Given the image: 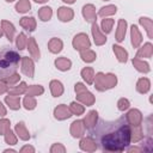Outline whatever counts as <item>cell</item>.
I'll use <instances>...</instances> for the list:
<instances>
[{
	"mask_svg": "<svg viewBox=\"0 0 153 153\" xmlns=\"http://www.w3.org/2000/svg\"><path fill=\"white\" fill-rule=\"evenodd\" d=\"M130 126L126 117H122L116 121H100L92 131V136L102 151L122 152L130 143Z\"/></svg>",
	"mask_w": 153,
	"mask_h": 153,
	"instance_id": "cell-1",
	"label": "cell"
},
{
	"mask_svg": "<svg viewBox=\"0 0 153 153\" xmlns=\"http://www.w3.org/2000/svg\"><path fill=\"white\" fill-rule=\"evenodd\" d=\"M19 61H20V56L14 49L10 47L0 48V80L1 81L17 72Z\"/></svg>",
	"mask_w": 153,
	"mask_h": 153,
	"instance_id": "cell-2",
	"label": "cell"
},
{
	"mask_svg": "<svg viewBox=\"0 0 153 153\" xmlns=\"http://www.w3.org/2000/svg\"><path fill=\"white\" fill-rule=\"evenodd\" d=\"M94 78H96V88L99 90V91H104V90L111 88L117 82V78L114 74L98 73L97 75H94Z\"/></svg>",
	"mask_w": 153,
	"mask_h": 153,
	"instance_id": "cell-3",
	"label": "cell"
},
{
	"mask_svg": "<svg viewBox=\"0 0 153 153\" xmlns=\"http://www.w3.org/2000/svg\"><path fill=\"white\" fill-rule=\"evenodd\" d=\"M90 39H88V37H87V35H85V33H79V35H76L75 37H74V39H73V47H74V49H76V50H85V49H88L90 48Z\"/></svg>",
	"mask_w": 153,
	"mask_h": 153,
	"instance_id": "cell-4",
	"label": "cell"
},
{
	"mask_svg": "<svg viewBox=\"0 0 153 153\" xmlns=\"http://www.w3.org/2000/svg\"><path fill=\"white\" fill-rule=\"evenodd\" d=\"M126 120L128 122L129 126H140L141 124V121H142V115L139 110L134 109V110H130L127 116H126Z\"/></svg>",
	"mask_w": 153,
	"mask_h": 153,
	"instance_id": "cell-5",
	"label": "cell"
},
{
	"mask_svg": "<svg viewBox=\"0 0 153 153\" xmlns=\"http://www.w3.org/2000/svg\"><path fill=\"white\" fill-rule=\"evenodd\" d=\"M54 115L57 120H66L68 117L72 116V112L69 110V108H67V105L65 104H60L55 110H54Z\"/></svg>",
	"mask_w": 153,
	"mask_h": 153,
	"instance_id": "cell-6",
	"label": "cell"
},
{
	"mask_svg": "<svg viewBox=\"0 0 153 153\" xmlns=\"http://www.w3.org/2000/svg\"><path fill=\"white\" fill-rule=\"evenodd\" d=\"M92 35H93V38H94V43L97 45H102L106 42V37L100 32L97 23H92Z\"/></svg>",
	"mask_w": 153,
	"mask_h": 153,
	"instance_id": "cell-7",
	"label": "cell"
},
{
	"mask_svg": "<svg viewBox=\"0 0 153 153\" xmlns=\"http://www.w3.org/2000/svg\"><path fill=\"white\" fill-rule=\"evenodd\" d=\"M82 16L86 22L94 23L96 22V10L93 5H85L82 7Z\"/></svg>",
	"mask_w": 153,
	"mask_h": 153,
	"instance_id": "cell-8",
	"label": "cell"
},
{
	"mask_svg": "<svg viewBox=\"0 0 153 153\" xmlns=\"http://www.w3.org/2000/svg\"><path fill=\"white\" fill-rule=\"evenodd\" d=\"M22 71L25 75L32 78L33 76V62L29 57H23L22 61Z\"/></svg>",
	"mask_w": 153,
	"mask_h": 153,
	"instance_id": "cell-9",
	"label": "cell"
},
{
	"mask_svg": "<svg viewBox=\"0 0 153 153\" xmlns=\"http://www.w3.org/2000/svg\"><path fill=\"white\" fill-rule=\"evenodd\" d=\"M76 98H78V100L79 102H81L82 104H85V105H92L93 103H94V97H93V94L92 93H90L87 90H85V91H82V92H80V93H76Z\"/></svg>",
	"mask_w": 153,
	"mask_h": 153,
	"instance_id": "cell-10",
	"label": "cell"
},
{
	"mask_svg": "<svg viewBox=\"0 0 153 153\" xmlns=\"http://www.w3.org/2000/svg\"><path fill=\"white\" fill-rule=\"evenodd\" d=\"M1 27H2V31H4V33L6 35L7 39H8L10 42H12V41H13L14 32H16L13 24L10 23V22H7V20H2V22H1Z\"/></svg>",
	"mask_w": 153,
	"mask_h": 153,
	"instance_id": "cell-11",
	"label": "cell"
},
{
	"mask_svg": "<svg viewBox=\"0 0 153 153\" xmlns=\"http://www.w3.org/2000/svg\"><path fill=\"white\" fill-rule=\"evenodd\" d=\"M84 130H85V126L82 121H74L72 123L71 127V133L74 137H80L84 135Z\"/></svg>",
	"mask_w": 153,
	"mask_h": 153,
	"instance_id": "cell-12",
	"label": "cell"
},
{
	"mask_svg": "<svg viewBox=\"0 0 153 153\" xmlns=\"http://www.w3.org/2000/svg\"><path fill=\"white\" fill-rule=\"evenodd\" d=\"M73 16H74L73 11L68 7H60L57 11V17L61 22H69V20H72Z\"/></svg>",
	"mask_w": 153,
	"mask_h": 153,
	"instance_id": "cell-13",
	"label": "cell"
},
{
	"mask_svg": "<svg viewBox=\"0 0 153 153\" xmlns=\"http://www.w3.org/2000/svg\"><path fill=\"white\" fill-rule=\"evenodd\" d=\"M97 116H98V114H97V111H94V110L90 111V112L86 115V117H85V120H84V126H85L86 129H92V128L96 126Z\"/></svg>",
	"mask_w": 153,
	"mask_h": 153,
	"instance_id": "cell-14",
	"label": "cell"
},
{
	"mask_svg": "<svg viewBox=\"0 0 153 153\" xmlns=\"http://www.w3.org/2000/svg\"><path fill=\"white\" fill-rule=\"evenodd\" d=\"M80 148L84 149V151H87V152H92L97 148V145H96V141L92 137H85L80 142Z\"/></svg>",
	"mask_w": 153,
	"mask_h": 153,
	"instance_id": "cell-15",
	"label": "cell"
},
{
	"mask_svg": "<svg viewBox=\"0 0 153 153\" xmlns=\"http://www.w3.org/2000/svg\"><path fill=\"white\" fill-rule=\"evenodd\" d=\"M5 102L7 103V105L13 109V110H18L20 108V99L18 96H14V94H8L6 98H5Z\"/></svg>",
	"mask_w": 153,
	"mask_h": 153,
	"instance_id": "cell-16",
	"label": "cell"
},
{
	"mask_svg": "<svg viewBox=\"0 0 153 153\" xmlns=\"http://www.w3.org/2000/svg\"><path fill=\"white\" fill-rule=\"evenodd\" d=\"M27 47H29L27 49H29V51H30L31 56H32L35 60H38V59H39V56H41V54H39V50H38V48H37L36 41H35L32 37L27 39Z\"/></svg>",
	"mask_w": 153,
	"mask_h": 153,
	"instance_id": "cell-17",
	"label": "cell"
},
{
	"mask_svg": "<svg viewBox=\"0 0 153 153\" xmlns=\"http://www.w3.org/2000/svg\"><path fill=\"white\" fill-rule=\"evenodd\" d=\"M112 48H114V53L117 56V60L120 62H126L128 60V53H127V50H124V48L116 45V44H114Z\"/></svg>",
	"mask_w": 153,
	"mask_h": 153,
	"instance_id": "cell-18",
	"label": "cell"
},
{
	"mask_svg": "<svg viewBox=\"0 0 153 153\" xmlns=\"http://www.w3.org/2000/svg\"><path fill=\"white\" fill-rule=\"evenodd\" d=\"M126 27H127V22L124 19H121L118 22V27H117V31H116V39H117V42H122L124 39Z\"/></svg>",
	"mask_w": 153,
	"mask_h": 153,
	"instance_id": "cell-19",
	"label": "cell"
},
{
	"mask_svg": "<svg viewBox=\"0 0 153 153\" xmlns=\"http://www.w3.org/2000/svg\"><path fill=\"white\" fill-rule=\"evenodd\" d=\"M141 41H142L141 32L139 31V29H137L136 25H133V26H131V44H133L135 48H137L139 44L141 43Z\"/></svg>",
	"mask_w": 153,
	"mask_h": 153,
	"instance_id": "cell-20",
	"label": "cell"
},
{
	"mask_svg": "<svg viewBox=\"0 0 153 153\" xmlns=\"http://www.w3.org/2000/svg\"><path fill=\"white\" fill-rule=\"evenodd\" d=\"M20 25L29 31H33L36 27V20L32 17H24L20 19Z\"/></svg>",
	"mask_w": 153,
	"mask_h": 153,
	"instance_id": "cell-21",
	"label": "cell"
},
{
	"mask_svg": "<svg viewBox=\"0 0 153 153\" xmlns=\"http://www.w3.org/2000/svg\"><path fill=\"white\" fill-rule=\"evenodd\" d=\"M55 66L60 71H68L72 66V62L67 57H59V59L55 60Z\"/></svg>",
	"mask_w": 153,
	"mask_h": 153,
	"instance_id": "cell-22",
	"label": "cell"
},
{
	"mask_svg": "<svg viewBox=\"0 0 153 153\" xmlns=\"http://www.w3.org/2000/svg\"><path fill=\"white\" fill-rule=\"evenodd\" d=\"M48 47H49V50L51 53H54V54L60 53L62 50V41L59 38H51L48 43Z\"/></svg>",
	"mask_w": 153,
	"mask_h": 153,
	"instance_id": "cell-23",
	"label": "cell"
},
{
	"mask_svg": "<svg viewBox=\"0 0 153 153\" xmlns=\"http://www.w3.org/2000/svg\"><path fill=\"white\" fill-rule=\"evenodd\" d=\"M50 91H51L54 97H60L63 93V86H62V84L60 81L53 80L50 82Z\"/></svg>",
	"mask_w": 153,
	"mask_h": 153,
	"instance_id": "cell-24",
	"label": "cell"
},
{
	"mask_svg": "<svg viewBox=\"0 0 153 153\" xmlns=\"http://www.w3.org/2000/svg\"><path fill=\"white\" fill-rule=\"evenodd\" d=\"M152 51H153L152 44L151 43H146L142 48H140V50L136 54V57L137 59H140V57H151L152 56Z\"/></svg>",
	"mask_w": 153,
	"mask_h": 153,
	"instance_id": "cell-25",
	"label": "cell"
},
{
	"mask_svg": "<svg viewBox=\"0 0 153 153\" xmlns=\"http://www.w3.org/2000/svg\"><path fill=\"white\" fill-rule=\"evenodd\" d=\"M81 76L87 84L91 85V84H93V80H94V72L91 67H86L81 71Z\"/></svg>",
	"mask_w": 153,
	"mask_h": 153,
	"instance_id": "cell-26",
	"label": "cell"
},
{
	"mask_svg": "<svg viewBox=\"0 0 153 153\" xmlns=\"http://www.w3.org/2000/svg\"><path fill=\"white\" fill-rule=\"evenodd\" d=\"M149 80L147 78H141L139 81H137V85H136V88L140 93H146L148 90H149Z\"/></svg>",
	"mask_w": 153,
	"mask_h": 153,
	"instance_id": "cell-27",
	"label": "cell"
},
{
	"mask_svg": "<svg viewBox=\"0 0 153 153\" xmlns=\"http://www.w3.org/2000/svg\"><path fill=\"white\" fill-rule=\"evenodd\" d=\"M26 94L27 96H31V97H33V96H39V94H42L43 92H44V90H43V87L41 86V85H32V86H29V87H26Z\"/></svg>",
	"mask_w": 153,
	"mask_h": 153,
	"instance_id": "cell-28",
	"label": "cell"
},
{
	"mask_svg": "<svg viewBox=\"0 0 153 153\" xmlns=\"http://www.w3.org/2000/svg\"><path fill=\"white\" fill-rule=\"evenodd\" d=\"M16 131H17V134L19 135V137H20L22 140H27V139L30 137L29 131L26 130V128H25V126H24L23 122L18 123V124L16 126Z\"/></svg>",
	"mask_w": 153,
	"mask_h": 153,
	"instance_id": "cell-29",
	"label": "cell"
},
{
	"mask_svg": "<svg viewBox=\"0 0 153 153\" xmlns=\"http://www.w3.org/2000/svg\"><path fill=\"white\" fill-rule=\"evenodd\" d=\"M51 16H53V11H51L50 7H42V8L38 11V17H39V19L43 20V22L49 20V19L51 18Z\"/></svg>",
	"mask_w": 153,
	"mask_h": 153,
	"instance_id": "cell-30",
	"label": "cell"
},
{
	"mask_svg": "<svg viewBox=\"0 0 153 153\" xmlns=\"http://www.w3.org/2000/svg\"><path fill=\"white\" fill-rule=\"evenodd\" d=\"M80 56H81L82 61H85V62H92V61L96 60V53L92 51V50H90V49L81 50Z\"/></svg>",
	"mask_w": 153,
	"mask_h": 153,
	"instance_id": "cell-31",
	"label": "cell"
},
{
	"mask_svg": "<svg viewBox=\"0 0 153 153\" xmlns=\"http://www.w3.org/2000/svg\"><path fill=\"white\" fill-rule=\"evenodd\" d=\"M30 7H31V5H30L29 0H19V2H17V5H16V10L19 13L27 12L30 10Z\"/></svg>",
	"mask_w": 153,
	"mask_h": 153,
	"instance_id": "cell-32",
	"label": "cell"
},
{
	"mask_svg": "<svg viewBox=\"0 0 153 153\" xmlns=\"http://www.w3.org/2000/svg\"><path fill=\"white\" fill-rule=\"evenodd\" d=\"M116 11H117V7L115 5H108L105 7H102L98 14L100 17H105V16H111V14L116 13Z\"/></svg>",
	"mask_w": 153,
	"mask_h": 153,
	"instance_id": "cell-33",
	"label": "cell"
},
{
	"mask_svg": "<svg viewBox=\"0 0 153 153\" xmlns=\"http://www.w3.org/2000/svg\"><path fill=\"white\" fill-rule=\"evenodd\" d=\"M133 65H134V67H136V69L140 71V72H145V73L149 72V66H148V63H146V62H143V61H140L137 57L133 60Z\"/></svg>",
	"mask_w": 153,
	"mask_h": 153,
	"instance_id": "cell-34",
	"label": "cell"
},
{
	"mask_svg": "<svg viewBox=\"0 0 153 153\" xmlns=\"http://www.w3.org/2000/svg\"><path fill=\"white\" fill-rule=\"evenodd\" d=\"M26 84L23 81V82H20L19 85H17V86H13V87H11L8 91H10V93L11 94H14V96H19V94H22V93H24L25 91H26Z\"/></svg>",
	"mask_w": 153,
	"mask_h": 153,
	"instance_id": "cell-35",
	"label": "cell"
},
{
	"mask_svg": "<svg viewBox=\"0 0 153 153\" xmlns=\"http://www.w3.org/2000/svg\"><path fill=\"white\" fill-rule=\"evenodd\" d=\"M140 24H141L142 26H145L148 37L152 38V20H151L149 18H143V17H141V18H140Z\"/></svg>",
	"mask_w": 153,
	"mask_h": 153,
	"instance_id": "cell-36",
	"label": "cell"
},
{
	"mask_svg": "<svg viewBox=\"0 0 153 153\" xmlns=\"http://www.w3.org/2000/svg\"><path fill=\"white\" fill-rule=\"evenodd\" d=\"M112 25H114V19H103L102 22V30L105 32V33H109L111 32V29H112Z\"/></svg>",
	"mask_w": 153,
	"mask_h": 153,
	"instance_id": "cell-37",
	"label": "cell"
},
{
	"mask_svg": "<svg viewBox=\"0 0 153 153\" xmlns=\"http://www.w3.org/2000/svg\"><path fill=\"white\" fill-rule=\"evenodd\" d=\"M27 44V38L24 33H19L18 37H17V47L19 50H23L25 49V45Z\"/></svg>",
	"mask_w": 153,
	"mask_h": 153,
	"instance_id": "cell-38",
	"label": "cell"
},
{
	"mask_svg": "<svg viewBox=\"0 0 153 153\" xmlns=\"http://www.w3.org/2000/svg\"><path fill=\"white\" fill-rule=\"evenodd\" d=\"M24 106H25V109H27V110L35 109V106H36V100H35V98L31 97V96H26V97L24 98Z\"/></svg>",
	"mask_w": 153,
	"mask_h": 153,
	"instance_id": "cell-39",
	"label": "cell"
},
{
	"mask_svg": "<svg viewBox=\"0 0 153 153\" xmlns=\"http://www.w3.org/2000/svg\"><path fill=\"white\" fill-rule=\"evenodd\" d=\"M69 110H71V112H72L73 115H81L85 109H84L82 105H80V104H78V103H75V102H73V103L71 104Z\"/></svg>",
	"mask_w": 153,
	"mask_h": 153,
	"instance_id": "cell-40",
	"label": "cell"
},
{
	"mask_svg": "<svg viewBox=\"0 0 153 153\" xmlns=\"http://www.w3.org/2000/svg\"><path fill=\"white\" fill-rule=\"evenodd\" d=\"M5 141H6L8 145H14V143L17 142V139H16V136L13 135V133H12L11 129H8V130L5 133Z\"/></svg>",
	"mask_w": 153,
	"mask_h": 153,
	"instance_id": "cell-41",
	"label": "cell"
},
{
	"mask_svg": "<svg viewBox=\"0 0 153 153\" xmlns=\"http://www.w3.org/2000/svg\"><path fill=\"white\" fill-rule=\"evenodd\" d=\"M19 79H20V76L17 74V73H14V74H12V75H10L8 78H6L5 80H2L6 85H14L17 81H19Z\"/></svg>",
	"mask_w": 153,
	"mask_h": 153,
	"instance_id": "cell-42",
	"label": "cell"
},
{
	"mask_svg": "<svg viewBox=\"0 0 153 153\" xmlns=\"http://www.w3.org/2000/svg\"><path fill=\"white\" fill-rule=\"evenodd\" d=\"M10 129L8 120H0V135H5V133Z\"/></svg>",
	"mask_w": 153,
	"mask_h": 153,
	"instance_id": "cell-43",
	"label": "cell"
},
{
	"mask_svg": "<svg viewBox=\"0 0 153 153\" xmlns=\"http://www.w3.org/2000/svg\"><path fill=\"white\" fill-rule=\"evenodd\" d=\"M117 105H118V109H120L121 111H124V110H127V109L129 108V100L122 98V99L118 100V104H117Z\"/></svg>",
	"mask_w": 153,
	"mask_h": 153,
	"instance_id": "cell-44",
	"label": "cell"
},
{
	"mask_svg": "<svg viewBox=\"0 0 153 153\" xmlns=\"http://www.w3.org/2000/svg\"><path fill=\"white\" fill-rule=\"evenodd\" d=\"M85 90H87V88H86V86H84L82 84H80V82L75 84V92H76V93H80V92H82V91H85Z\"/></svg>",
	"mask_w": 153,
	"mask_h": 153,
	"instance_id": "cell-45",
	"label": "cell"
},
{
	"mask_svg": "<svg viewBox=\"0 0 153 153\" xmlns=\"http://www.w3.org/2000/svg\"><path fill=\"white\" fill-rule=\"evenodd\" d=\"M51 152H56V151H61V152H65V147H62L61 145H54L50 149Z\"/></svg>",
	"mask_w": 153,
	"mask_h": 153,
	"instance_id": "cell-46",
	"label": "cell"
},
{
	"mask_svg": "<svg viewBox=\"0 0 153 153\" xmlns=\"http://www.w3.org/2000/svg\"><path fill=\"white\" fill-rule=\"evenodd\" d=\"M7 90H8V88H7V85H6V84H4V81H1V80H0V94L5 93Z\"/></svg>",
	"mask_w": 153,
	"mask_h": 153,
	"instance_id": "cell-47",
	"label": "cell"
},
{
	"mask_svg": "<svg viewBox=\"0 0 153 153\" xmlns=\"http://www.w3.org/2000/svg\"><path fill=\"white\" fill-rule=\"evenodd\" d=\"M5 115H6V109L2 105V103L0 102V116H5Z\"/></svg>",
	"mask_w": 153,
	"mask_h": 153,
	"instance_id": "cell-48",
	"label": "cell"
},
{
	"mask_svg": "<svg viewBox=\"0 0 153 153\" xmlns=\"http://www.w3.org/2000/svg\"><path fill=\"white\" fill-rule=\"evenodd\" d=\"M25 151H31V152H33L35 149H33L32 147H29V146H25V147H23V148L20 149V152H25Z\"/></svg>",
	"mask_w": 153,
	"mask_h": 153,
	"instance_id": "cell-49",
	"label": "cell"
},
{
	"mask_svg": "<svg viewBox=\"0 0 153 153\" xmlns=\"http://www.w3.org/2000/svg\"><path fill=\"white\" fill-rule=\"evenodd\" d=\"M35 2H38V4H43V2H47L48 0H33Z\"/></svg>",
	"mask_w": 153,
	"mask_h": 153,
	"instance_id": "cell-50",
	"label": "cell"
},
{
	"mask_svg": "<svg viewBox=\"0 0 153 153\" xmlns=\"http://www.w3.org/2000/svg\"><path fill=\"white\" fill-rule=\"evenodd\" d=\"M62 1H65V2H67V4H73L75 0H62Z\"/></svg>",
	"mask_w": 153,
	"mask_h": 153,
	"instance_id": "cell-51",
	"label": "cell"
},
{
	"mask_svg": "<svg viewBox=\"0 0 153 153\" xmlns=\"http://www.w3.org/2000/svg\"><path fill=\"white\" fill-rule=\"evenodd\" d=\"M2 32H4V31H2V27H1V26H0V37H1V36H2Z\"/></svg>",
	"mask_w": 153,
	"mask_h": 153,
	"instance_id": "cell-52",
	"label": "cell"
},
{
	"mask_svg": "<svg viewBox=\"0 0 153 153\" xmlns=\"http://www.w3.org/2000/svg\"><path fill=\"white\" fill-rule=\"evenodd\" d=\"M7 2H12V1H14V0H6Z\"/></svg>",
	"mask_w": 153,
	"mask_h": 153,
	"instance_id": "cell-53",
	"label": "cell"
}]
</instances>
